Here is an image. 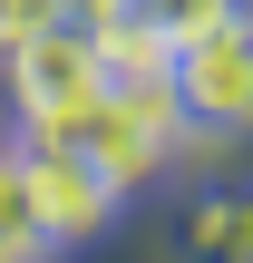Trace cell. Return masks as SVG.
I'll list each match as a JSON object with an SVG mask.
<instances>
[{
    "instance_id": "1",
    "label": "cell",
    "mask_w": 253,
    "mask_h": 263,
    "mask_svg": "<svg viewBox=\"0 0 253 263\" xmlns=\"http://www.w3.org/2000/svg\"><path fill=\"white\" fill-rule=\"evenodd\" d=\"M185 98H176V78H107L98 98H88V117H78V156L127 195V185H146V176H166L176 166V146H185Z\"/></svg>"
},
{
    "instance_id": "2",
    "label": "cell",
    "mask_w": 253,
    "mask_h": 263,
    "mask_svg": "<svg viewBox=\"0 0 253 263\" xmlns=\"http://www.w3.org/2000/svg\"><path fill=\"white\" fill-rule=\"evenodd\" d=\"M0 78H10V107H20V146H68L88 98L107 88V68L88 49V20H49L39 39L0 49Z\"/></svg>"
},
{
    "instance_id": "3",
    "label": "cell",
    "mask_w": 253,
    "mask_h": 263,
    "mask_svg": "<svg viewBox=\"0 0 253 263\" xmlns=\"http://www.w3.org/2000/svg\"><path fill=\"white\" fill-rule=\"evenodd\" d=\"M176 98L195 127H224V137H253V0H234L224 20H205L195 39H176Z\"/></svg>"
},
{
    "instance_id": "4",
    "label": "cell",
    "mask_w": 253,
    "mask_h": 263,
    "mask_svg": "<svg viewBox=\"0 0 253 263\" xmlns=\"http://www.w3.org/2000/svg\"><path fill=\"white\" fill-rule=\"evenodd\" d=\"M20 185H29L39 244H98V234L117 224V185H107L78 146H20Z\"/></svg>"
},
{
    "instance_id": "5",
    "label": "cell",
    "mask_w": 253,
    "mask_h": 263,
    "mask_svg": "<svg viewBox=\"0 0 253 263\" xmlns=\"http://www.w3.org/2000/svg\"><path fill=\"white\" fill-rule=\"evenodd\" d=\"M88 49H98V68H107V78H166V68H176V39H166V29H146L127 0L88 10Z\"/></svg>"
},
{
    "instance_id": "6",
    "label": "cell",
    "mask_w": 253,
    "mask_h": 263,
    "mask_svg": "<svg viewBox=\"0 0 253 263\" xmlns=\"http://www.w3.org/2000/svg\"><path fill=\"white\" fill-rule=\"evenodd\" d=\"M176 254L185 263H253V185L205 195V205L176 224Z\"/></svg>"
},
{
    "instance_id": "7",
    "label": "cell",
    "mask_w": 253,
    "mask_h": 263,
    "mask_svg": "<svg viewBox=\"0 0 253 263\" xmlns=\"http://www.w3.org/2000/svg\"><path fill=\"white\" fill-rule=\"evenodd\" d=\"M0 244L20 263H39L49 244H39V224H29V185H20V146H0Z\"/></svg>"
},
{
    "instance_id": "8",
    "label": "cell",
    "mask_w": 253,
    "mask_h": 263,
    "mask_svg": "<svg viewBox=\"0 0 253 263\" xmlns=\"http://www.w3.org/2000/svg\"><path fill=\"white\" fill-rule=\"evenodd\" d=\"M127 10H137L146 29H166V39H195V29H205V20H224L234 0H127Z\"/></svg>"
},
{
    "instance_id": "9",
    "label": "cell",
    "mask_w": 253,
    "mask_h": 263,
    "mask_svg": "<svg viewBox=\"0 0 253 263\" xmlns=\"http://www.w3.org/2000/svg\"><path fill=\"white\" fill-rule=\"evenodd\" d=\"M49 20H78V0H0V49H20V39H39Z\"/></svg>"
},
{
    "instance_id": "10",
    "label": "cell",
    "mask_w": 253,
    "mask_h": 263,
    "mask_svg": "<svg viewBox=\"0 0 253 263\" xmlns=\"http://www.w3.org/2000/svg\"><path fill=\"white\" fill-rule=\"evenodd\" d=\"M0 263H20V254H10V244H0Z\"/></svg>"
}]
</instances>
